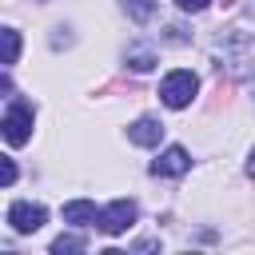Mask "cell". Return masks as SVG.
<instances>
[{
	"label": "cell",
	"instance_id": "cell-6",
	"mask_svg": "<svg viewBox=\"0 0 255 255\" xmlns=\"http://www.w3.org/2000/svg\"><path fill=\"white\" fill-rule=\"evenodd\" d=\"M128 139H131V143H139V147H155V143L163 139V124H159V120H151V116H139V120L128 128Z\"/></svg>",
	"mask_w": 255,
	"mask_h": 255
},
{
	"label": "cell",
	"instance_id": "cell-7",
	"mask_svg": "<svg viewBox=\"0 0 255 255\" xmlns=\"http://www.w3.org/2000/svg\"><path fill=\"white\" fill-rule=\"evenodd\" d=\"M100 211L92 199H68L64 203V223H76V227H96Z\"/></svg>",
	"mask_w": 255,
	"mask_h": 255
},
{
	"label": "cell",
	"instance_id": "cell-5",
	"mask_svg": "<svg viewBox=\"0 0 255 255\" xmlns=\"http://www.w3.org/2000/svg\"><path fill=\"white\" fill-rule=\"evenodd\" d=\"M191 167V155H187V147H167L155 163H151V175H163V179H175V175H183Z\"/></svg>",
	"mask_w": 255,
	"mask_h": 255
},
{
	"label": "cell",
	"instance_id": "cell-8",
	"mask_svg": "<svg viewBox=\"0 0 255 255\" xmlns=\"http://www.w3.org/2000/svg\"><path fill=\"white\" fill-rule=\"evenodd\" d=\"M128 68H131V72H151V68H155V48H147V44H128Z\"/></svg>",
	"mask_w": 255,
	"mask_h": 255
},
{
	"label": "cell",
	"instance_id": "cell-4",
	"mask_svg": "<svg viewBox=\"0 0 255 255\" xmlns=\"http://www.w3.org/2000/svg\"><path fill=\"white\" fill-rule=\"evenodd\" d=\"M44 219H48V211H44L40 203L16 199V203L8 207V227H12L16 235H32V231H40V227H44Z\"/></svg>",
	"mask_w": 255,
	"mask_h": 255
},
{
	"label": "cell",
	"instance_id": "cell-14",
	"mask_svg": "<svg viewBox=\"0 0 255 255\" xmlns=\"http://www.w3.org/2000/svg\"><path fill=\"white\" fill-rule=\"evenodd\" d=\"M243 171H247V179H255V147H251V155H247V163H243Z\"/></svg>",
	"mask_w": 255,
	"mask_h": 255
},
{
	"label": "cell",
	"instance_id": "cell-12",
	"mask_svg": "<svg viewBox=\"0 0 255 255\" xmlns=\"http://www.w3.org/2000/svg\"><path fill=\"white\" fill-rule=\"evenodd\" d=\"M0 179H4V187H12V179H16V163H12V155L0 159Z\"/></svg>",
	"mask_w": 255,
	"mask_h": 255
},
{
	"label": "cell",
	"instance_id": "cell-10",
	"mask_svg": "<svg viewBox=\"0 0 255 255\" xmlns=\"http://www.w3.org/2000/svg\"><path fill=\"white\" fill-rule=\"evenodd\" d=\"M84 247H88V239H84V235H60V239L52 243V251H56V255H68V251H84Z\"/></svg>",
	"mask_w": 255,
	"mask_h": 255
},
{
	"label": "cell",
	"instance_id": "cell-11",
	"mask_svg": "<svg viewBox=\"0 0 255 255\" xmlns=\"http://www.w3.org/2000/svg\"><path fill=\"white\" fill-rule=\"evenodd\" d=\"M16 56H20V36L4 28V64H16Z\"/></svg>",
	"mask_w": 255,
	"mask_h": 255
},
{
	"label": "cell",
	"instance_id": "cell-9",
	"mask_svg": "<svg viewBox=\"0 0 255 255\" xmlns=\"http://www.w3.org/2000/svg\"><path fill=\"white\" fill-rule=\"evenodd\" d=\"M124 12L135 20V24H147L155 16V0H124Z\"/></svg>",
	"mask_w": 255,
	"mask_h": 255
},
{
	"label": "cell",
	"instance_id": "cell-1",
	"mask_svg": "<svg viewBox=\"0 0 255 255\" xmlns=\"http://www.w3.org/2000/svg\"><path fill=\"white\" fill-rule=\"evenodd\" d=\"M195 92H199V76L187 72V68L167 72L163 84H159V100H163L167 108H187V104L195 100Z\"/></svg>",
	"mask_w": 255,
	"mask_h": 255
},
{
	"label": "cell",
	"instance_id": "cell-13",
	"mask_svg": "<svg viewBox=\"0 0 255 255\" xmlns=\"http://www.w3.org/2000/svg\"><path fill=\"white\" fill-rule=\"evenodd\" d=\"M211 0H175V8H183V12H203Z\"/></svg>",
	"mask_w": 255,
	"mask_h": 255
},
{
	"label": "cell",
	"instance_id": "cell-2",
	"mask_svg": "<svg viewBox=\"0 0 255 255\" xmlns=\"http://www.w3.org/2000/svg\"><path fill=\"white\" fill-rule=\"evenodd\" d=\"M32 120H36V108L28 104V100H12L8 104V112H4V139L12 143V147H20V143H28L32 139Z\"/></svg>",
	"mask_w": 255,
	"mask_h": 255
},
{
	"label": "cell",
	"instance_id": "cell-3",
	"mask_svg": "<svg viewBox=\"0 0 255 255\" xmlns=\"http://www.w3.org/2000/svg\"><path fill=\"white\" fill-rule=\"evenodd\" d=\"M135 203L131 199H116V203H108L104 211H100V219H96V227L104 231V235H124L131 223H135Z\"/></svg>",
	"mask_w": 255,
	"mask_h": 255
}]
</instances>
